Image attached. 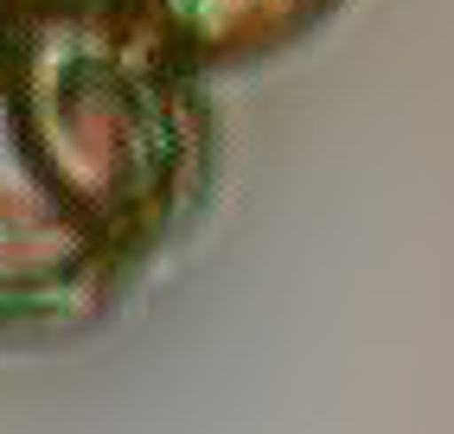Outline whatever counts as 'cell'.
<instances>
[{
    "label": "cell",
    "mask_w": 454,
    "mask_h": 434,
    "mask_svg": "<svg viewBox=\"0 0 454 434\" xmlns=\"http://www.w3.org/2000/svg\"><path fill=\"white\" fill-rule=\"evenodd\" d=\"M211 185V83L122 0L0 7V352L115 320Z\"/></svg>",
    "instance_id": "cell-1"
},
{
    "label": "cell",
    "mask_w": 454,
    "mask_h": 434,
    "mask_svg": "<svg viewBox=\"0 0 454 434\" xmlns=\"http://www.w3.org/2000/svg\"><path fill=\"white\" fill-rule=\"evenodd\" d=\"M192 77L218 83L276 65L346 13V0H122Z\"/></svg>",
    "instance_id": "cell-2"
},
{
    "label": "cell",
    "mask_w": 454,
    "mask_h": 434,
    "mask_svg": "<svg viewBox=\"0 0 454 434\" xmlns=\"http://www.w3.org/2000/svg\"><path fill=\"white\" fill-rule=\"evenodd\" d=\"M0 7H58V0H0Z\"/></svg>",
    "instance_id": "cell-3"
}]
</instances>
